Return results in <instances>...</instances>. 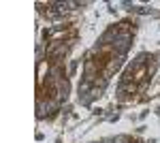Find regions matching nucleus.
<instances>
[{"label":"nucleus","mask_w":160,"mask_h":143,"mask_svg":"<svg viewBox=\"0 0 160 143\" xmlns=\"http://www.w3.org/2000/svg\"><path fill=\"white\" fill-rule=\"evenodd\" d=\"M60 100L58 98H53V96H49V98H38L37 100V118H49V115H53L58 109H60Z\"/></svg>","instance_id":"obj_1"}]
</instances>
